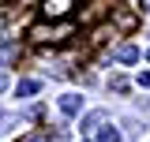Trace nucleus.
I'll list each match as a JSON object with an SVG mask.
<instances>
[{"instance_id":"1","label":"nucleus","mask_w":150,"mask_h":142,"mask_svg":"<svg viewBox=\"0 0 150 142\" xmlns=\"http://www.w3.org/2000/svg\"><path fill=\"white\" fill-rule=\"evenodd\" d=\"M26 37L34 41V45H64L68 37H75V26L68 19H49V22H34Z\"/></svg>"},{"instance_id":"2","label":"nucleus","mask_w":150,"mask_h":142,"mask_svg":"<svg viewBox=\"0 0 150 142\" xmlns=\"http://www.w3.org/2000/svg\"><path fill=\"white\" fill-rule=\"evenodd\" d=\"M71 8H75V0H45V4H41L45 19H68Z\"/></svg>"},{"instance_id":"3","label":"nucleus","mask_w":150,"mask_h":142,"mask_svg":"<svg viewBox=\"0 0 150 142\" xmlns=\"http://www.w3.org/2000/svg\"><path fill=\"white\" fill-rule=\"evenodd\" d=\"M19 56H23V45H19V41H8V45H0V64H15Z\"/></svg>"},{"instance_id":"4","label":"nucleus","mask_w":150,"mask_h":142,"mask_svg":"<svg viewBox=\"0 0 150 142\" xmlns=\"http://www.w3.org/2000/svg\"><path fill=\"white\" fill-rule=\"evenodd\" d=\"M79 108H83V97H79V93H64V97H60V112H64V116H75Z\"/></svg>"},{"instance_id":"5","label":"nucleus","mask_w":150,"mask_h":142,"mask_svg":"<svg viewBox=\"0 0 150 142\" xmlns=\"http://www.w3.org/2000/svg\"><path fill=\"white\" fill-rule=\"evenodd\" d=\"M116 60H120V64H135V60H139V49H135V45H116Z\"/></svg>"},{"instance_id":"6","label":"nucleus","mask_w":150,"mask_h":142,"mask_svg":"<svg viewBox=\"0 0 150 142\" xmlns=\"http://www.w3.org/2000/svg\"><path fill=\"white\" fill-rule=\"evenodd\" d=\"M116 26H120V30H135V26H139L135 11H128V8H124V11H116Z\"/></svg>"},{"instance_id":"7","label":"nucleus","mask_w":150,"mask_h":142,"mask_svg":"<svg viewBox=\"0 0 150 142\" xmlns=\"http://www.w3.org/2000/svg\"><path fill=\"white\" fill-rule=\"evenodd\" d=\"M38 93V79H23L19 82V97H34Z\"/></svg>"},{"instance_id":"8","label":"nucleus","mask_w":150,"mask_h":142,"mask_svg":"<svg viewBox=\"0 0 150 142\" xmlns=\"http://www.w3.org/2000/svg\"><path fill=\"white\" fill-rule=\"evenodd\" d=\"M101 120H105V112H86V116H83V131H94Z\"/></svg>"},{"instance_id":"9","label":"nucleus","mask_w":150,"mask_h":142,"mask_svg":"<svg viewBox=\"0 0 150 142\" xmlns=\"http://www.w3.org/2000/svg\"><path fill=\"white\" fill-rule=\"evenodd\" d=\"M98 142H120V131H116V127H101Z\"/></svg>"},{"instance_id":"10","label":"nucleus","mask_w":150,"mask_h":142,"mask_svg":"<svg viewBox=\"0 0 150 142\" xmlns=\"http://www.w3.org/2000/svg\"><path fill=\"white\" fill-rule=\"evenodd\" d=\"M26 142H56V138H53V135H45V131H34Z\"/></svg>"},{"instance_id":"11","label":"nucleus","mask_w":150,"mask_h":142,"mask_svg":"<svg viewBox=\"0 0 150 142\" xmlns=\"http://www.w3.org/2000/svg\"><path fill=\"white\" fill-rule=\"evenodd\" d=\"M112 90H116V93H124V90H128V79H120V75H116V79H112Z\"/></svg>"},{"instance_id":"12","label":"nucleus","mask_w":150,"mask_h":142,"mask_svg":"<svg viewBox=\"0 0 150 142\" xmlns=\"http://www.w3.org/2000/svg\"><path fill=\"white\" fill-rule=\"evenodd\" d=\"M139 86H150V71H143V75H139Z\"/></svg>"},{"instance_id":"13","label":"nucleus","mask_w":150,"mask_h":142,"mask_svg":"<svg viewBox=\"0 0 150 142\" xmlns=\"http://www.w3.org/2000/svg\"><path fill=\"white\" fill-rule=\"evenodd\" d=\"M139 8H143V11H150V0H139Z\"/></svg>"},{"instance_id":"14","label":"nucleus","mask_w":150,"mask_h":142,"mask_svg":"<svg viewBox=\"0 0 150 142\" xmlns=\"http://www.w3.org/2000/svg\"><path fill=\"white\" fill-rule=\"evenodd\" d=\"M4 86H8V79H4V75H0V90H4Z\"/></svg>"},{"instance_id":"15","label":"nucleus","mask_w":150,"mask_h":142,"mask_svg":"<svg viewBox=\"0 0 150 142\" xmlns=\"http://www.w3.org/2000/svg\"><path fill=\"white\" fill-rule=\"evenodd\" d=\"M0 4H11V0H0Z\"/></svg>"}]
</instances>
